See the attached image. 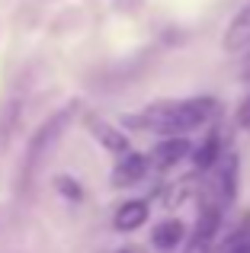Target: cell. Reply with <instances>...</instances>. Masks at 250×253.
I'll return each instance as SVG.
<instances>
[{
    "instance_id": "15",
    "label": "cell",
    "mask_w": 250,
    "mask_h": 253,
    "mask_svg": "<svg viewBox=\"0 0 250 253\" xmlns=\"http://www.w3.org/2000/svg\"><path fill=\"white\" fill-rule=\"evenodd\" d=\"M234 122H238L244 131H250V93H247V96L238 103V112H234Z\"/></svg>"
},
{
    "instance_id": "11",
    "label": "cell",
    "mask_w": 250,
    "mask_h": 253,
    "mask_svg": "<svg viewBox=\"0 0 250 253\" xmlns=\"http://www.w3.org/2000/svg\"><path fill=\"white\" fill-rule=\"evenodd\" d=\"M186 224L180 221V218H167V221H161L154 228V234H151V244H154L157 250H173V247H180L183 241H186Z\"/></svg>"
},
{
    "instance_id": "17",
    "label": "cell",
    "mask_w": 250,
    "mask_h": 253,
    "mask_svg": "<svg viewBox=\"0 0 250 253\" xmlns=\"http://www.w3.org/2000/svg\"><path fill=\"white\" fill-rule=\"evenodd\" d=\"M119 253H148V250H144V247H122Z\"/></svg>"
},
{
    "instance_id": "5",
    "label": "cell",
    "mask_w": 250,
    "mask_h": 253,
    "mask_svg": "<svg viewBox=\"0 0 250 253\" xmlns=\"http://www.w3.org/2000/svg\"><path fill=\"white\" fill-rule=\"evenodd\" d=\"M221 48H225L228 55H241V51L250 48V3H244L231 16L225 36H221Z\"/></svg>"
},
{
    "instance_id": "13",
    "label": "cell",
    "mask_w": 250,
    "mask_h": 253,
    "mask_svg": "<svg viewBox=\"0 0 250 253\" xmlns=\"http://www.w3.org/2000/svg\"><path fill=\"white\" fill-rule=\"evenodd\" d=\"M16 122H19V103H6V109L0 112V148H6V144H10Z\"/></svg>"
},
{
    "instance_id": "10",
    "label": "cell",
    "mask_w": 250,
    "mask_h": 253,
    "mask_svg": "<svg viewBox=\"0 0 250 253\" xmlns=\"http://www.w3.org/2000/svg\"><path fill=\"white\" fill-rule=\"evenodd\" d=\"M148 215H151V209H148L144 199H128V202H122L119 209H116L113 224H116V231H138L148 221Z\"/></svg>"
},
{
    "instance_id": "12",
    "label": "cell",
    "mask_w": 250,
    "mask_h": 253,
    "mask_svg": "<svg viewBox=\"0 0 250 253\" xmlns=\"http://www.w3.org/2000/svg\"><path fill=\"white\" fill-rule=\"evenodd\" d=\"M218 253H250V215L241 218V224L225 237V244L218 247Z\"/></svg>"
},
{
    "instance_id": "2",
    "label": "cell",
    "mask_w": 250,
    "mask_h": 253,
    "mask_svg": "<svg viewBox=\"0 0 250 253\" xmlns=\"http://www.w3.org/2000/svg\"><path fill=\"white\" fill-rule=\"evenodd\" d=\"M74 116H77V103H68L58 112H51V116L39 125V131H32L29 151H26V164H23V183H29V173H36V167L42 164V157L51 151V144L68 131L71 122H74Z\"/></svg>"
},
{
    "instance_id": "1",
    "label": "cell",
    "mask_w": 250,
    "mask_h": 253,
    "mask_svg": "<svg viewBox=\"0 0 250 253\" xmlns=\"http://www.w3.org/2000/svg\"><path fill=\"white\" fill-rule=\"evenodd\" d=\"M218 112V103L212 96H193V99H176V103H151L138 116H125L128 128L157 131L164 138H186L189 131L208 125Z\"/></svg>"
},
{
    "instance_id": "6",
    "label": "cell",
    "mask_w": 250,
    "mask_h": 253,
    "mask_svg": "<svg viewBox=\"0 0 250 253\" xmlns=\"http://www.w3.org/2000/svg\"><path fill=\"white\" fill-rule=\"evenodd\" d=\"M193 154V144H189V138H161V141L154 144V151H151V164H154L157 170H170L176 167L180 161H186V157Z\"/></svg>"
},
{
    "instance_id": "8",
    "label": "cell",
    "mask_w": 250,
    "mask_h": 253,
    "mask_svg": "<svg viewBox=\"0 0 250 253\" xmlns=\"http://www.w3.org/2000/svg\"><path fill=\"white\" fill-rule=\"evenodd\" d=\"M221 157H225V148H221V135H218V131H208V135L193 148L189 161H193V167L199 170V173H206V170H215V164H218Z\"/></svg>"
},
{
    "instance_id": "14",
    "label": "cell",
    "mask_w": 250,
    "mask_h": 253,
    "mask_svg": "<svg viewBox=\"0 0 250 253\" xmlns=\"http://www.w3.org/2000/svg\"><path fill=\"white\" fill-rule=\"evenodd\" d=\"M55 189L61 192L64 199H71V202H77V199L83 196V189L77 186V179H74V176H68V173H61V176L55 179Z\"/></svg>"
},
{
    "instance_id": "4",
    "label": "cell",
    "mask_w": 250,
    "mask_h": 253,
    "mask_svg": "<svg viewBox=\"0 0 250 253\" xmlns=\"http://www.w3.org/2000/svg\"><path fill=\"white\" fill-rule=\"evenodd\" d=\"M238 170H241L238 154L221 157V161L215 164V170H212V183H208V196L206 199H212V202H218L221 209H228V205L238 199Z\"/></svg>"
},
{
    "instance_id": "7",
    "label": "cell",
    "mask_w": 250,
    "mask_h": 253,
    "mask_svg": "<svg viewBox=\"0 0 250 253\" xmlns=\"http://www.w3.org/2000/svg\"><path fill=\"white\" fill-rule=\"evenodd\" d=\"M151 167V157L148 154H138V151H128V154H122L119 161H116L113 167V183L116 186H135L144 179V173Z\"/></svg>"
},
{
    "instance_id": "3",
    "label": "cell",
    "mask_w": 250,
    "mask_h": 253,
    "mask_svg": "<svg viewBox=\"0 0 250 253\" xmlns=\"http://www.w3.org/2000/svg\"><path fill=\"white\" fill-rule=\"evenodd\" d=\"M221 221H225V209L218 202H212V199H202L199 218H196L193 231H189L183 253H212L215 241H218V231H221Z\"/></svg>"
},
{
    "instance_id": "16",
    "label": "cell",
    "mask_w": 250,
    "mask_h": 253,
    "mask_svg": "<svg viewBox=\"0 0 250 253\" xmlns=\"http://www.w3.org/2000/svg\"><path fill=\"white\" fill-rule=\"evenodd\" d=\"M241 81H244V84H250V58L244 61V68H241Z\"/></svg>"
},
{
    "instance_id": "9",
    "label": "cell",
    "mask_w": 250,
    "mask_h": 253,
    "mask_svg": "<svg viewBox=\"0 0 250 253\" xmlns=\"http://www.w3.org/2000/svg\"><path fill=\"white\" fill-rule=\"evenodd\" d=\"M87 125H90V131H93V138L103 144V148L109 151V154H128L131 151V144H128V138L122 135L116 125H109V122H103V119H96V116H90L87 119Z\"/></svg>"
}]
</instances>
